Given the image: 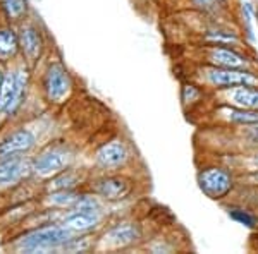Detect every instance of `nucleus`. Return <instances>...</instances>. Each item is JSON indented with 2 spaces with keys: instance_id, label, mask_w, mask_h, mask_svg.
<instances>
[{
  "instance_id": "nucleus-1",
  "label": "nucleus",
  "mask_w": 258,
  "mask_h": 254,
  "mask_svg": "<svg viewBox=\"0 0 258 254\" xmlns=\"http://www.w3.org/2000/svg\"><path fill=\"white\" fill-rule=\"evenodd\" d=\"M189 79L203 86L209 93H215V91L234 88V86H258V70L198 64L191 72Z\"/></svg>"
},
{
  "instance_id": "nucleus-2",
  "label": "nucleus",
  "mask_w": 258,
  "mask_h": 254,
  "mask_svg": "<svg viewBox=\"0 0 258 254\" xmlns=\"http://www.w3.org/2000/svg\"><path fill=\"white\" fill-rule=\"evenodd\" d=\"M197 182L203 194L212 201H226L238 189V174L219 160L205 161L198 166Z\"/></svg>"
},
{
  "instance_id": "nucleus-3",
  "label": "nucleus",
  "mask_w": 258,
  "mask_h": 254,
  "mask_svg": "<svg viewBox=\"0 0 258 254\" xmlns=\"http://www.w3.org/2000/svg\"><path fill=\"white\" fill-rule=\"evenodd\" d=\"M198 64L215 65V67L256 69L258 64L248 55V50H241L226 45H200L197 47Z\"/></svg>"
},
{
  "instance_id": "nucleus-4",
  "label": "nucleus",
  "mask_w": 258,
  "mask_h": 254,
  "mask_svg": "<svg viewBox=\"0 0 258 254\" xmlns=\"http://www.w3.org/2000/svg\"><path fill=\"white\" fill-rule=\"evenodd\" d=\"M222 134L227 137L224 143H219L217 148L212 151L215 153H229V151H243V149L258 148V122L248 124V126H234L224 127Z\"/></svg>"
},
{
  "instance_id": "nucleus-5",
  "label": "nucleus",
  "mask_w": 258,
  "mask_h": 254,
  "mask_svg": "<svg viewBox=\"0 0 258 254\" xmlns=\"http://www.w3.org/2000/svg\"><path fill=\"white\" fill-rule=\"evenodd\" d=\"M73 237V232L68 227H45L26 235L21 242V247L28 251H47L64 245Z\"/></svg>"
},
{
  "instance_id": "nucleus-6",
  "label": "nucleus",
  "mask_w": 258,
  "mask_h": 254,
  "mask_svg": "<svg viewBox=\"0 0 258 254\" xmlns=\"http://www.w3.org/2000/svg\"><path fill=\"white\" fill-rule=\"evenodd\" d=\"M214 103L231 105L246 110H258V86H234L222 91L210 93Z\"/></svg>"
},
{
  "instance_id": "nucleus-7",
  "label": "nucleus",
  "mask_w": 258,
  "mask_h": 254,
  "mask_svg": "<svg viewBox=\"0 0 258 254\" xmlns=\"http://www.w3.org/2000/svg\"><path fill=\"white\" fill-rule=\"evenodd\" d=\"M200 45H226L241 50H248V41L236 30L224 24H209L205 30L200 31Z\"/></svg>"
},
{
  "instance_id": "nucleus-8",
  "label": "nucleus",
  "mask_w": 258,
  "mask_h": 254,
  "mask_svg": "<svg viewBox=\"0 0 258 254\" xmlns=\"http://www.w3.org/2000/svg\"><path fill=\"white\" fill-rule=\"evenodd\" d=\"M71 88H73V81H71V76L64 65L59 62L50 65L47 76H45V93L50 102H64L71 93Z\"/></svg>"
},
{
  "instance_id": "nucleus-9",
  "label": "nucleus",
  "mask_w": 258,
  "mask_h": 254,
  "mask_svg": "<svg viewBox=\"0 0 258 254\" xmlns=\"http://www.w3.org/2000/svg\"><path fill=\"white\" fill-rule=\"evenodd\" d=\"M91 191L105 201H122L133 191L131 181L122 176H103L97 179L91 186Z\"/></svg>"
},
{
  "instance_id": "nucleus-10",
  "label": "nucleus",
  "mask_w": 258,
  "mask_h": 254,
  "mask_svg": "<svg viewBox=\"0 0 258 254\" xmlns=\"http://www.w3.org/2000/svg\"><path fill=\"white\" fill-rule=\"evenodd\" d=\"M210 115H214V124L224 127L248 126V124L258 122V110H246V108L220 105V103H215Z\"/></svg>"
},
{
  "instance_id": "nucleus-11",
  "label": "nucleus",
  "mask_w": 258,
  "mask_h": 254,
  "mask_svg": "<svg viewBox=\"0 0 258 254\" xmlns=\"http://www.w3.org/2000/svg\"><path fill=\"white\" fill-rule=\"evenodd\" d=\"M141 239V228L138 223L124 222L117 223L105 232L103 235V244L110 249H124L129 245L136 244Z\"/></svg>"
},
{
  "instance_id": "nucleus-12",
  "label": "nucleus",
  "mask_w": 258,
  "mask_h": 254,
  "mask_svg": "<svg viewBox=\"0 0 258 254\" xmlns=\"http://www.w3.org/2000/svg\"><path fill=\"white\" fill-rule=\"evenodd\" d=\"M215 160L222 161L227 166H231L238 176L243 174L258 172V148L243 149V151H229V153H217Z\"/></svg>"
},
{
  "instance_id": "nucleus-13",
  "label": "nucleus",
  "mask_w": 258,
  "mask_h": 254,
  "mask_svg": "<svg viewBox=\"0 0 258 254\" xmlns=\"http://www.w3.org/2000/svg\"><path fill=\"white\" fill-rule=\"evenodd\" d=\"M73 160L71 153L68 149H59V148H53L48 149V151L41 153L38 156V160L35 161V166L33 170L38 172L40 176H53V174H59L62 170H66Z\"/></svg>"
},
{
  "instance_id": "nucleus-14",
  "label": "nucleus",
  "mask_w": 258,
  "mask_h": 254,
  "mask_svg": "<svg viewBox=\"0 0 258 254\" xmlns=\"http://www.w3.org/2000/svg\"><path fill=\"white\" fill-rule=\"evenodd\" d=\"M129 160V149L122 141L114 139L105 143L97 151V163L105 170L120 168Z\"/></svg>"
},
{
  "instance_id": "nucleus-15",
  "label": "nucleus",
  "mask_w": 258,
  "mask_h": 254,
  "mask_svg": "<svg viewBox=\"0 0 258 254\" xmlns=\"http://www.w3.org/2000/svg\"><path fill=\"white\" fill-rule=\"evenodd\" d=\"M30 170V163L26 160H23L21 156H7V160L0 163V189H6V187L18 184L21 179L28 176Z\"/></svg>"
},
{
  "instance_id": "nucleus-16",
  "label": "nucleus",
  "mask_w": 258,
  "mask_h": 254,
  "mask_svg": "<svg viewBox=\"0 0 258 254\" xmlns=\"http://www.w3.org/2000/svg\"><path fill=\"white\" fill-rule=\"evenodd\" d=\"M102 222L100 210L97 211H73L69 216L64 218V227H68L73 234H86L98 227Z\"/></svg>"
},
{
  "instance_id": "nucleus-17",
  "label": "nucleus",
  "mask_w": 258,
  "mask_h": 254,
  "mask_svg": "<svg viewBox=\"0 0 258 254\" xmlns=\"http://www.w3.org/2000/svg\"><path fill=\"white\" fill-rule=\"evenodd\" d=\"M33 144H35V136L30 131L21 129V131L12 132L7 139H4L0 143V156L7 158V156L19 155L23 151H28Z\"/></svg>"
},
{
  "instance_id": "nucleus-18",
  "label": "nucleus",
  "mask_w": 258,
  "mask_h": 254,
  "mask_svg": "<svg viewBox=\"0 0 258 254\" xmlns=\"http://www.w3.org/2000/svg\"><path fill=\"white\" fill-rule=\"evenodd\" d=\"M229 218L251 230H258V210L243 201H232L226 205Z\"/></svg>"
},
{
  "instance_id": "nucleus-19",
  "label": "nucleus",
  "mask_w": 258,
  "mask_h": 254,
  "mask_svg": "<svg viewBox=\"0 0 258 254\" xmlns=\"http://www.w3.org/2000/svg\"><path fill=\"white\" fill-rule=\"evenodd\" d=\"M207 97H210L209 91L203 88V86H200L198 82H195L193 79L182 82L181 102H182V107H184L186 110H188V107H189V114H193L197 108L202 107Z\"/></svg>"
},
{
  "instance_id": "nucleus-20",
  "label": "nucleus",
  "mask_w": 258,
  "mask_h": 254,
  "mask_svg": "<svg viewBox=\"0 0 258 254\" xmlns=\"http://www.w3.org/2000/svg\"><path fill=\"white\" fill-rule=\"evenodd\" d=\"M19 45H21V48H23V52L26 53L30 59H35L36 55H40L41 40H40L38 31H36L35 28H31V26L24 28L23 33H21Z\"/></svg>"
},
{
  "instance_id": "nucleus-21",
  "label": "nucleus",
  "mask_w": 258,
  "mask_h": 254,
  "mask_svg": "<svg viewBox=\"0 0 258 254\" xmlns=\"http://www.w3.org/2000/svg\"><path fill=\"white\" fill-rule=\"evenodd\" d=\"M81 198V193H76L74 189H64V191H53L48 196V203L55 208H73L76 201Z\"/></svg>"
},
{
  "instance_id": "nucleus-22",
  "label": "nucleus",
  "mask_w": 258,
  "mask_h": 254,
  "mask_svg": "<svg viewBox=\"0 0 258 254\" xmlns=\"http://www.w3.org/2000/svg\"><path fill=\"white\" fill-rule=\"evenodd\" d=\"M80 176H78L74 170H62V172L57 174L55 177L50 182V189L53 191H64V189H74L78 184H80Z\"/></svg>"
},
{
  "instance_id": "nucleus-23",
  "label": "nucleus",
  "mask_w": 258,
  "mask_h": 254,
  "mask_svg": "<svg viewBox=\"0 0 258 254\" xmlns=\"http://www.w3.org/2000/svg\"><path fill=\"white\" fill-rule=\"evenodd\" d=\"M189 6L200 14L217 16L227 9V0H189Z\"/></svg>"
},
{
  "instance_id": "nucleus-24",
  "label": "nucleus",
  "mask_w": 258,
  "mask_h": 254,
  "mask_svg": "<svg viewBox=\"0 0 258 254\" xmlns=\"http://www.w3.org/2000/svg\"><path fill=\"white\" fill-rule=\"evenodd\" d=\"M19 47V38L16 33L7 28L0 30V57H9L14 55L16 50Z\"/></svg>"
},
{
  "instance_id": "nucleus-25",
  "label": "nucleus",
  "mask_w": 258,
  "mask_h": 254,
  "mask_svg": "<svg viewBox=\"0 0 258 254\" xmlns=\"http://www.w3.org/2000/svg\"><path fill=\"white\" fill-rule=\"evenodd\" d=\"M16 95V76H6L0 86V112L7 110Z\"/></svg>"
},
{
  "instance_id": "nucleus-26",
  "label": "nucleus",
  "mask_w": 258,
  "mask_h": 254,
  "mask_svg": "<svg viewBox=\"0 0 258 254\" xmlns=\"http://www.w3.org/2000/svg\"><path fill=\"white\" fill-rule=\"evenodd\" d=\"M2 9L12 21H18L26 14V0H2Z\"/></svg>"
},
{
  "instance_id": "nucleus-27",
  "label": "nucleus",
  "mask_w": 258,
  "mask_h": 254,
  "mask_svg": "<svg viewBox=\"0 0 258 254\" xmlns=\"http://www.w3.org/2000/svg\"><path fill=\"white\" fill-rule=\"evenodd\" d=\"M62 247H64L66 251H71V252H86L93 247V237H90V235L71 237V239L62 245Z\"/></svg>"
},
{
  "instance_id": "nucleus-28",
  "label": "nucleus",
  "mask_w": 258,
  "mask_h": 254,
  "mask_svg": "<svg viewBox=\"0 0 258 254\" xmlns=\"http://www.w3.org/2000/svg\"><path fill=\"white\" fill-rule=\"evenodd\" d=\"M238 187H258V172L238 176Z\"/></svg>"
},
{
  "instance_id": "nucleus-29",
  "label": "nucleus",
  "mask_w": 258,
  "mask_h": 254,
  "mask_svg": "<svg viewBox=\"0 0 258 254\" xmlns=\"http://www.w3.org/2000/svg\"><path fill=\"white\" fill-rule=\"evenodd\" d=\"M249 249L258 252V232L255 235H251V242H249Z\"/></svg>"
},
{
  "instance_id": "nucleus-30",
  "label": "nucleus",
  "mask_w": 258,
  "mask_h": 254,
  "mask_svg": "<svg viewBox=\"0 0 258 254\" xmlns=\"http://www.w3.org/2000/svg\"><path fill=\"white\" fill-rule=\"evenodd\" d=\"M255 18L258 21V0H256V4H255Z\"/></svg>"
},
{
  "instance_id": "nucleus-31",
  "label": "nucleus",
  "mask_w": 258,
  "mask_h": 254,
  "mask_svg": "<svg viewBox=\"0 0 258 254\" xmlns=\"http://www.w3.org/2000/svg\"><path fill=\"white\" fill-rule=\"evenodd\" d=\"M2 79H4V77H2V72H0V86H2Z\"/></svg>"
}]
</instances>
